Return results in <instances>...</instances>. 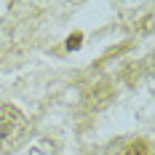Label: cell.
I'll use <instances>...</instances> for the list:
<instances>
[{"label": "cell", "mask_w": 155, "mask_h": 155, "mask_svg": "<svg viewBox=\"0 0 155 155\" xmlns=\"http://www.w3.org/2000/svg\"><path fill=\"white\" fill-rule=\"evenodd\" d=\"M30 137V120L16 104H0V155L16 153Z\"/></svg>", "instance_id": "6da1fadb"}, {"label": "cell", "mask_w": 155, "mask_h": 155, "mask_svg": "<svg viewBox=\"0 0 155 155\" xmlns=\"http://www.w3.org/2000/svg\"><path fill=\"white\" fill-rule=\"evenodd\" d=\"M126 155H150V147H147V142H144V139H137V142L128 144Z\"/></svg>", "instance_id": "7a4b0ae2"}, {"label": "cell", "mask_w": 155, "mask_h": 155, "mask_svg": "<svg viewBox=\"0 0 155 155\" xmlns=\"http://www.w3.org/2000/svg\"><path fill=\"white\" fill-rule=\"evenodd\" d=\"M80 46H83V35H80V32H72V35L67 38V48H70V51H78Z\"/></svg>", "instance_id": "3957f363"}]
</instances>
